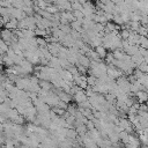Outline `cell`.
<instances>
[{
    "mask_svg": "<svg viewBox=\"0 0 148 148\" xmlns=\"http://www.w3.org/2000/svg\"><path fill=\"white\" fill-rule=\"evenodd\" d=\"M128 24H130V29H131V30L138 31V29H139L140 25H141V22H140V21H131Z\"/></svg>",
    "mask_w": 148,
    "mask_h": 148,
    "instance_id": "4fadbf2b",
    "label": "cell"
},
{
    "mask_svg": "<svg viewBox=\"0 0 148 148\" xmlns=\"http://www.w3.org/2000/svg\"><path fill=\"white\" fill-rule=\"evenodd\" d=\"M72 7H73V10H82L83 9V5L80 3L77 0L72 2Z\"/></svg>",
    "mask_w": 148,
    "mask_h": 148,
    "instance_id": "e0dca14e",
    "label": "cell"
},
{
    "mask_svg": "<svg viewBox=\"0 0 148 148\" xmlns=\"http://www.w3.org/2000/svg\"><path fill=\"white\" fill-rule=\"evenodd\" d=\"M3 28H7V29H9V30H15V29H17L18 28V20L16 18V17H10V20L5 24V27Z\"/></svg>",
    "mask_w": 148,
    "mask_h": 148,
    "instance_id": "8992f818",
    "label": "cell"
},
{
    "mask_svg": "<svg viewBox=\"0 0 148 148\" xmlns=\"http://www.w3.org/2000/svg\"><path fill=\"white\" fill-rule=\"evenodd\" d=\"M57 94L60 97V99L64 101V102H66V103H71V101L73 99V95H71L69 92H66L65 90H62L60 88H59V92H57Z\"/></svg>",
    "mask_w": 148,
    "mask_h": 148,
    "instance_id": "277c9868",
    "label": "cell"
},
{
    "mask_svg": "<svg viewBox=\"0 0 148 148\" xmlns=\"http://www.w3.org/2000/svg\"><path fill=\"white\" fill-rule=\"evenodd\" d=\"M67 111L71 113V114H74L75 116V113H76V111H77V109L76 108H74V105H68V108H67Z\"/></svg>",
    "mask_w": 148,
    "mask_h": 148,
    "instance_id": "44dd1931",
    "label": "cell"
},
{
    "mask_svg": "<svg viewBox=\"0 0 148 148\" xmlns=\"http://www.w3.org/2000/svg\"><path fill=\"white\" fill-rule=\"evenodd\" d=\"M136 68H139L140 71H142L143 73H146V74H148V64L146 62V61H143V62H141L140 65H138V67Z\"/></svg>",
    "mask_w": 148,
    "mask_h": 148,
    "instance_id": "d6986e66",
    "label": "cell"
},
{
    "mask_svg": "<svg viewBox=\"0 0 148 148\" xmlns=\"http://www.w3.org/2000/svg\"><path fill=\"white\" fill-rule=\"evenodd\" d=\"M0 47H1V54H3V53H6L8 50H9V45L3 40V39H1V43H0Z\"/></svg>",
    "mask_w": 148,
    "mask_h": 148,
    "instance_id": "ac0fdd59",
    "label": "cell"
},
{
    "mask_svg": "<svg viewBox=\"0 0 148 148\" xmlns=\"http://www.w3.org/2000/svg\"><path fill=\"white\" fill-rule=\"evenodd\" d=\"M76 66H77V69H79V72H80L81 74H87L88 67H86V66H83V65H81V64H76Z\"/></svg>",
    "mask_w": 148,
    "mask_h": 148,
    "instance_id": "ffe728a7",
    "label": "cell"
},
{
    "mask_svg": "<svg viewBox=\"0 0 148 148\" xmlns=\"http://www.w3.org/2000/svg\"><path fill=\"white\" fill-rule=\"evenodd\" d=\"M136 32H138L139 35H141V36H148V29H147V25H142V24H141Z\"/></svg>",
    "mask_w": 148,
    "mask_h": 148,
    "instance_id": "2e32d148",
    "label": "cell"
},
{
    "mask_svg": "<svg viewBox=\"0 0 148 148\" xmlns=\"http://www.w3.org/2000/svg\"><path fill=\"white\" fill-rule=\"evenodd\" d=\"M75 128H76L79 135H84L88 132V128H87V125L86 124H79V125L75 126Z\"/></svg>",
    "mask_w": 148,
    "mask_h": 148,
    "instance_id": "30bf717a",
    "label": "cell"
},
{
    "mask_svg": "<svg viewBox=\"0 0 148 148\" xmlns=\"http://www.w3.org/2000/svg\"><path fill=\"white\" fill-rule=\"evenodd\" d=\"M59 73H60V77H61V79H64V80H66V81H69V82H74V75L71 73L69 69L64 68V69H61Z\"/></svg>",
    "mask_w": 148,
    "mask_h": 148,
    "instance_id": "3957f363",
    "label": "cell"
},
{
    "mask_svg": "<svg viewBox=\"0 0 148 148\" xmlns=\"http://www.w3.org/2000/svg\"><path fill=\"white\" fill-rule=\"evenodd\" d=\"M97 81H98V79H97L95 75H92V74H90V75L87 76V82H88V84H90V86H95V84L97 83Z\"/></svg>",
    "mask_w": 148,
    "mask_h": 148,
    "instance_id": "5bb4252c",
    "label": "cell"
},
{
    "mask_svg": "<svg viewBox=\"0 0 148 148\" xmlns=\"http://www.w3.org/2000/svg\"><path fill=\"white\" fill-rule=\"evenodd\" d=\"M88 98H89V97H88L87 94H86V89H80L77 92H75V94L73 95V99H74L77 104H80V103L87 101Z\"/></svg>",
    "mask_w": 148,
    "mask_h": 148,
    "instance_id": "6da1fadb",
    "label": "cell"
},
{
    "mask_svg": "<svg viewBox=\"0 0 148 148\" xmlns=\"http://www.w3.org/2000/svg\"><path fill=\"white\" fill-rule=\"evenodd\" d=\"M104 15L106 16V18H108V21H113V17H114V14H112V13H106V12H104Z\"/></svg>",
    "mask_w": 148,
    "mask_h": 148,
    "instance_id": "7402d4cb",
    "label": "cell"
},
{
    "mask_svg": "<svg viewBox=\"0 0 148 148\" xmlns=\"http://www.w3.org/2000/svg\"><path fill=\"white\" fill-rule=\"evenodd\" d=\"M46 10H49L51 14H56V13H58V12H60V9H59V7L56 5V3H50L47 7H46Z\"/></svg>",
    "mask_w": 148,
    "mask_h": 148,
    "instance_id": "7c38bea8",
    "label": "cell"
},
{
    "mask_svg": "<svg viewBox=\"0 0 148 148\" xmlns=\"http://www.w3.org/2000/svg\"><path fill=\"white\" fill-rule=\"evenodd\" d=\"M34 1H35V0H34Z\"/></svg>",
    "mask_w": 148,
    "mask_h": 148,
    "instance_id": "cb8c5ba5",
    "label": "cell"
},
{
    "mask_svg": "<svg viewBox=\"0 0 148 148\" xmlns=\"http://www.w3.org/2000/svg\"><path fill=\"white\" fill-rule=\"evenodd\" d=\"M139 49H140V45H130L128 47L124 49V51L130 54V56H133V54H136L139 52Z\"/></svg>",
    "mask_w": 148,
    "mask_h": 148,
    "instance_id": "ba28073f",
    "label": "cell"
},
{
    "mask_svg": "<svg viewBox=\"0 0 148 148\" xmlns=\"http://www.w3.org/2000/svg\"><path fill=\"white\" fill-rule=\"evenodd\" d=\"M135 97L138 99V102L140 103H145L148 101V90H139L135 92Z\"/></svg>",
    "mask_w": 148,
    "mask_h": 148,
    "instance_id": "5b68a950",
    "label": "cell"
},
{
    "mask_svg": "<svg viewBox=\"0 0 148 148\" xmlns=\"http://www.w3.org/2000/svg\"><path fill=\"white\" fill-rule=\"evenodd\" d=\"M147 29H148V25H147Z\"/></svg>",
    "mask_w": 148,
    "mask_h": 148,
    "instance_id": "603a6c76",
    "label": "cell"
},
{
    "mask_svg": "<svg viewBox=\"0 0 148 148\" xmlns=\"http://www.w3.org/2000/svg\"><path fill=\"white\" fill-rule=\"evenodd\" d=\"M39 86H40L42 89H45L47 91L52 90V87H53V84L49 80H39Z\"/></svg>",
    "mask_w": 148,
    "mask_h": 148,
    "instance_id": "9c48e42d",
    "label": "cell"
},
{
    "mask_svg": "<svg viewBox=\"0 0 148 148\" xmlns=\"http://www.w3.org/2000/svg\"><path fill=\"white\" fill-rule=\"evenodd\" d=\"M114 56H113V52H109L108 54H106V57L104 58V60H105V62L109 65V64H113V61H114Z\"/></svg>",
    "mask_w": 148,
    "mask_h": 148,
    "instance_id": "9a60e30c",
    "label": "cell"
},
{
    "mask_svg": "<svg viewBox=\"0 0 148 148\" xmlns=\"http://www.w3.org/2000/svg\"><path fill=\"white\" fill-rule=\"evenodd\" d=\"M113 22H114L116 24H119V25H124V24H125V21H124V18H123L121 14H119V13L114 14V17H113Z\"/></svg>",
    "mask_w": 148,
    "mask_h": 148,
    "instance_id": "8fae6325",
    "label": "cell"
},
{
    "mask_svg": "<svg viewBox=\"0 0 148 148\" xmlns=\"http://www.w3.org/2000/svg\"><path fill=\"white\" fill-rule=\"evenodd\" d=\"M95 50H96V52L99 54V57H101L102 59H104V58L106 57V54H108V49H106L103 44H101V45L96 46V47H95Z\"/></svg>",
    "mask_w": 148,
    "mask_h": 148,
    "instance_id": "52a82bcc",
    "label": "cell"
},
{
    "mask_svg": "<svg viewBox=\"0 0 148 148\" xmlns=\"http://www.w3.org/2000/svg\"><path fill=\"white\" fill-rule=\"evenodd\" d=\"M18 65H21V66H22V68L25 71V73H27V74H31V73L35 71L34 64H32V62H30V61H29V60H27V59H23Z\"/></svg>",
    "mask_w": 148,
    "mask_h": 148,
    "instance_id": "7a4b0ae2",
    "label": "cell"
}]
</instances>
